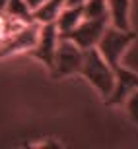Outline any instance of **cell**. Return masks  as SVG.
Here are the masks:
<instances>
[{
  "label": "cell",
  "instance_id": "cell-5",
  "mask_svg": "<svg viewBox=\"0 0 138 149\" xmlns=\"http://www.w3.org/2000/svg\"><path fill=\"white\" fill-rule=\"evenodd\" d=\"M107 22H109V19H86V17H84L70 33L62 35V37L70 39L72 43H76L82 50L92 49V47L97 45L101 33H103L105 27H107Z\"/></svg>",
  "mask_w": 138,
  "mask_h": 149
},
{
  "label": "cell",
  "instance_id": "cell-1",
  "mask_svg": "<svg viewBox=\"0 0 138 149\" xmlns=\"http://www.w3.org/2000/svg\"><path fill=\"white\" fill-rule=\"evenodd\" d=\"M78 74L94 85L95 91L101 95L103 101L109 97L113 87H115V74H113V68L103 60V56L97 52L95 47L84 50L82 66H80V72Z\"/></svg>",
  "mask_w": 138,
  "mask_h": 149
},
{
  "label": "cell",
  "instance_id": "cell-8",
  "mask_svg": "<svg viewBox=\"0 0 138 149\" xmlns=\"http://www.w3.org/2000/svg\"><path fill=\"white\" fill-rule=\"evenodd\" d=\"M107 14L113 27L132 31L130 29V0H107Z\"/></svg>",
  "mask_w": 138,
  "mask_h": 149
},
{
  "label": "cell",
  "instance_id": "cell-2",
  "mask_svg": "<svg viewBox=\"0 0 138 149\" xmlns=\"http://www.w3.org/2000/svg\"><path fill=\"white\" fill-rule=\"evenodd\" d=\"M132 41H134L132 31H123V29H117L113 25H107L97 45H95V49L111 68H117L121 64L127 49L132 45Z\"/></svg>",
  "mask_w": 138,
  "mask_h": 149
},
{
  "label": "cell",
  "instance_id": "cell-14",
  "mask_svg": "<svg viewBox=\"0 0 138 149\" xmlns=\"http://www.w3.org/2000/svg\"><path fill=\"white\" fill-rule=\"evenodd\" d=\"M41 2H45V0H25V4H27V8L29 10H35Z\"/></svg>",
  "mask_w": 138,
  "mask_h": 149
},
{
  "label": "cell",
  "instance_id": "cell-6",
  "mask_svg": "<svg viewBox=\"0 0 138 149\" xmlns=\"http://www.w3.org/2000/svg\"><path fill=\"white\" fill-rule=\"evenodd\" d=\"M56 43H58V31H56L55 23H43V25H39L37 41H35L33 49H31V54L35 56V60L43 62L49 70L53 66Z\"/></svg>",
  "mask_w": 138,
  "mask_h": 149
},
{
  "label": "cell",
  "instance_id": "cell-12",
  "mask_svg": "<svg viewBox=\"0 0 138 149\" xmlns=\"http://www.w3.org/2000/svg\"><path fill=\"white\" fill-rule=\"evenodd\" d=\"M4 16L16 17V19H22V22H33L31 19V10L27 8L25 0H8Z\"/></svg>",
  "mask_w": 138,
  "mask_h": 149
},
{
  "label": "cell",
  "instance_id": "cell-16",
  "mask_svg": "<svg viewBox=\"0 0 138 149\" xmlns=\"http://www.w3.org/2000/svg\"><path fill=\"white\" fill-rule=\"evenodd\" d=\"M84 0H66V6H78V4H82Z\"/></svg>",
  "mask_w": 138,
  "mask_h": 149
},
{
  "label": "cell",
  "instance_id": "cell-11",
  "mask_svg": "<svg viewBox=\"0 0 138 149\" xmlns=\"http://www.w3.org/2000/svg\"><path fill=\"white\" fill-rule=\"evenodd\" d=\"M82 14L86 19H109L107 0H84Z\"/></svg>",
  "mask_w": 138,
  "mask_h": 149
},
{
  "label": "cell",
  "instance_id": "cell-7",
  "mask_svg": "<svg viewBox=\"0 0 138 149\" xmlns=\"http://www.w3.org/2000/svg\"><path fill=\"white\" fill-rule=\"evenodd\" d=\"M115 74V87L111 91V95L105 99L107 107H119L125 103V99L128 97V93L132 89H138V74L128 70L127 66L119 64L117 68H113Z\"/></svg>",
  "mask_w": 138,
  "mask_h": 149
},
{
  "label": "cell",
  "instance_id": "cell-10",
  "mask_svg": "<svg viewBox=\"0 0 138 149\" xmlns=\"http://www.w3.org/2000/svg\"><path fill=\"white\" fill-rule=\"evenodd\" d=\"M66 6V0H45L41 4L31 10V19L39 25L43 23H55L56 16L61 14V10Z\"/></svg>",
  "mask_w": 138,
  "mask_h": 149
},
{
  "label": "cell",
  "instance_id": "cell-13",
  "mask_svg": "<svg viewBox=\"0 0 138 149\" xmlns=\"http://www.w3.org/2000/svg\"><path fill=\"white\" fill-rule=\"evenodd\" d=\"M123 105H127V112H128V116H130V120H132L134 124H138V89H132V91L128 93V97L125 99Z\"/></svg>",
  "mask_w": 138,
  "mask_h": 149
},
{
  "label": "cell",
  "instance_id": "cell-4",
  "mask_svg": "<svg viewBox=\"0 0 138 149\" xmlns=\"http://www.w3.org/2000/svg\"><path fill=\"white\" fill-rule=\"evenodd\" d=\"M37 33H39V23L29 22V23H25L20 31L4 37L0 41V58H2V56L16 54V52L31 50L35 41H37Z\"/></svg>",
  "mask_w": 138,
  "mask_h": 149
},
{
  "label": "cell",
  "instance_id": "cell-3",
  "mask_svg": "<svg viewBox=\"0 0 138 149\" xmlns=\"http://www.w3.org/2000/svg\"><path fill=\"white\" fill-rule=\"evenodd\" d=\"M82 56H84V50L76 43H72L70 39L58 35L53 66L49 70L51 76L55 77V79H62V77L78 74L80 72V66H82Z\"/></svg>",
  "mask_w": 138,
  "mask_h": 149
},
{
  "label": "cell",
  "instance_id": "cell-9",
  "mask_svg": "<svg viewBox=\"0 0 138 149\" xmlns=\"http://www.w3.org/2000/svg\"><path fill=\"white\" fill-rule=\"evenodd\" d=\"M82 19H84L82 4H78V6H64V8L61 10V14L56 16V19H55V25H56L58 35L62 37V35L70 33L72 29L82 22Z\"/></svg>",
  "mask_w": 138,
  "mask_h": 149
},
{
  "label": "cell",
  "instance_id": "cell-15",
  "mask_svg": "<svg viewBox=\"0 0 138 149\" xmlns=\"http://www.w3.org/2000/svg\"><path fill=\"white\" fill-rule=\"evenodd\" d=\"M6 4H8V0H0V16L6 14Z\"/></svg>",
  "mask_w": 138,
  "mask_h": 149
}]
</instances>
